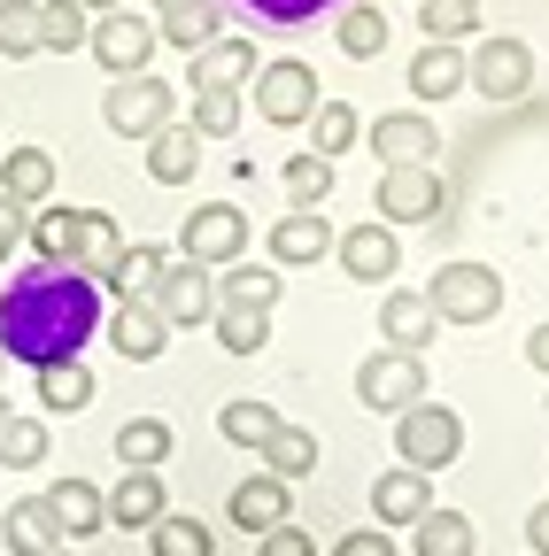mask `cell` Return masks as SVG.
Returning a JSON list of instances; mask_svg holds the SVG:
<instances>
[{
    "label": "cell",
    "instance_id": "8d00e7d4",
    "mask_svg": "<svg viewBox=\"0 0 549 556\" xmlns=\"http://www.w3.org/2000/svg\"><path fill=\"white\" fill-rule=\"evenodd\" d=\"M148 548H155V556H217V526H201V518H186V510H163V518L148 526Z\"/></svg>",
    "mask_w": 549,
    "mask_h": 556
},
{
    "label": "cell",
    "instance_id": "603a6c76",
    "mask_svg": "<svg viewBox=\"0 0 549 556\" xmlns=\"http://www.w3.org/2000/svg\"><path fill=\"white\" fill-rule=\"evenodd\" d=\"M116 255H124V232H116V217H101V208H78V240H71V270L78 278H101L116 270Z\"/></svg>",
    "mask_w": 549,
    "mask_h": 556
},
{
    "label": "cell",
    "instance_id": "4dcf8cb0",
    "mask_svg": "<svg viewBox=\"0 0 549 556\" xmlns=\"http://www.w3.org/2000/svg\"><path fill=\"white\" fill-rule=\"evenodd\" d=\"M279 294H287V278H279V263H225L217 270V302H255V309H279Z\"/></svg>",
    "mask_w": 549,
    "mask_h": 556
},
{
    "label": "cell",
    "instance_id": "60d3db41",
    "mask_svg": "<svg viewBox=\"0 0 549 556\" xmlns=\"http://www.w3.org/2000/svg\"><path fill=\"white\" fill-rule=\"evenodd\" d=\"M0 54H9V62L47 54L39 47V0H0Z\"/></svg>",
    "mask_w": 549,
    "mask_h": 556
},
{
    "label": "cell",
    "instance_id": "277c9868",
    "mask_svg": "<svg viewBox=\"0 0 549 556\" xmlns=\"http://www.w3.org/2000/svg\"><path fill=\"white\" fill-rule=\"evenodd\" d=\"M101 124L116 139H155L163 124H178V93L163 78H148V70H132V78H116L101 93Z\"/></svg>",
    "mask_w": 549,
    "mask_h": 556
},
{
    "label": "cell",
    "instance_id": "680465c9",
    "mask_svg": "<svg viewBox=\"0 0 549 556\" xmlns=\"http://www.w3.org/2000/svg\"><path fill=\"white\" fill-rule=\"evenodd\" d=\"M541 409H549V402H541Z\"/></svg>",
    "mask_w": 549,
    "mask_h": 556
},
{
    "label": "cell",
    "instance_id": "7c38bea8",
    "mask_svg": "<svg viewBox=\"0 0 549 556\" xmlns=\"http://www.w3.org/2000/svg\"><path fill=\"white\" fill-rule=\"evenodd\" d=\"M255 70H263L255 39L248 31H225V39H210L201 54H186V93H248Z\"/></svg>",
    "mask_w": 549,
    "mask_h": 556
},
{
    "label": "cell",
    "instance_id": "d590c367",
    "mask_svg": "<svg viewBox=\"0 0 549 556\" xmlns=\"http://www.w3.org/2000/svg\"><path fill=\"white\" fill-rule=\"evenodd\" d=\"M279 426H287V417L271 409V402H255V394H240V402H225V409H217V433H225L233 448H263Z\"/></svg>",
    "mask_w": 549,
    "mask_h": 556
},
{
    "label": "cell",
    "instance_id": "ba28073f",
    "mask_svg": "<svg viewBox=\"0 0 549 556\" xmlns=\"http://www.w3.org/2000/svg\"><path fill=\"white\" fill-rule=\"evenodd\" d=\"M379 225H434L441 217V170L434 163H387L372 186Z\"/></svg>",
    "mask_w": 549,
    "mask_h": 556
},
{
    "label": "cell",
    "instance_id": "4fadbf2b",
    "mask_svg": "<svg viewBox=\"0 0 549 556\" xmlns=\"http://www.w3.org/2000/svg\"><path fill=\"white\" fill-rule=\"evenodd\" d=\"M333 263L349 270L357 287H379V278L402 270V240H395V225L364 217V225H349V232H333Z\"/></svg>",
    "mask_w": 549,
    "mask_h": 556
},
{
    "label": "cell",
    "instance_id": "f1b7e54d",
    "mask_svg": "<svg viewBox=\"0 0 549 556\" xmlns=\"http://www.w3.org/2000/svg\"><path fill=\"white\" fill-rule=\"evenodd\" d=\"M201 170V139H194V124H163L155 139H148V178L155 186H186Z\"/></svg>",
    "mask_w": 549,
    "mask_h": 556
},
{
    "label": "cell",
    "instance_id": "e575fe53",
    "mask_svg": "<svg viewBox=\"0 0 549 556\" xmlns=\"http://www.w3.org/2000/svg\"><path fill=\"white\" fill-rule=\"evenodd\" d=\"M255 456H263V471H271V479H287V486H295V479H310V471H317V433L279 426V433H271Z\"/></svg>",
    "mask_w": 549,
    "mask_h": 556
},
{
    "label": "cell",
    "instance_id": "b9f144b4",
    "mask_svg": "<svg viewBox=\"0 0 549 556\" xmlns=\"http://www.w3.org/2000/svg\"><path fill=\"white\" fill-rule=\"evenodd\" d=\"M419 31L464 47V31H479V0H419Z\"/></svg>",
    "mask_w": 549,
    "mask_h": 556
},
{
    "label": "cell",
    "instance_id": "cb8c5ba5",
    "mask_svg": "<svg viewBox=\"0 0 549 556\" xmlns=\"http://www.w3.org/2000/svg\"><path fill=\"white\" fill-rule=\"evenodd\" d=\"M0 541H9V556H54V548H62V526H54L47 495L9 503V518H0Z\"/></svg>",
    "mask_w": 549,
    "mask_h": 556
},
{
    "label": "cell",
    "instance_id": "8992f818",
    "mask_svg": "<svg viewBox=\"0 0 549 556\" xmlns=\"http://www.w3.org/2000/svg\"><path fill=\"white\" fill-rule=\"evenodd\" d=\"M248 93H255V116H263V124H279V131H287V124H310L317 101H325V93H317V70H310L302 54L263 62L255 78H248Z\"/></svg>",
    "mask_w": 549,
    "mask_h": 556
},
{
    "label": "cell",
    "instance_id": "3957f363",
    "mask_svg": "<svg viewBox=\"0 0 549 556\" xmlns=\"http://www.w3.org/2000/svg\"><path fill=\"white\" fill-rule=\"evenodd\" d=\"M426 302L441 325H488V317H503V278L488 263H441L426 278Z\"/></svg>",
    "mask_w": 549,
    "mask_h": 556
},
{
    "label": "cell",
    "instance_id": "30bf717a",
    "mask_svg": "<svg viewBox=\"0 0 549 556\" xmlns=\"http://www.w3.org/2000/svg\"><path fill=\"white\" fill-rule=\"evenodd\" d=\"M148 309H155L171 332H186V325H210V309H217V270H201V263L171 255V263H163V278L148 287Z\"/></svg>",
    "mask_w": 549,
    "mask_h": 556
},
{
    "label": "cell",
    "instance_id": "74e56055",
    "mask_svg": "<svg viewBox=\"0 0 549 556\" xmlns=\"http://www.w3.org/2000/svg\"><path fill=\"white\" fill-rule=\"evenodd\" d=\"M210 332L233 348V356H255V348L271 340V309H255V302H217V309H210Z\"/></svg>",
    "mask_w": 549,
    "mask_h": 556
},
{
    "label": "cell",
    "instance_id": "5b68a950",
    "mask_svg": "<svg viewBox=\"0 0 549 556\" xmlns=\"http://www.w3.org/2000/svg\"><path fill=\"white\" fill-rule=\"evenodd\" d=\"M464 93H479V101H519V93H534V47L511 39V31H488V39L464 54Z\"/></svg>",
    "mask_w": 549,
    "mask_h": 556
},
{
    "label": "cell",
    "instance_id": "e0dca14e",
    "mask_svg": "<svg viewBox=\"0 0 549 556\" xmlns=\"http://www.w3.org/2000/svg\"><path fill=\"white\" fill-rule=\"evenodd\" d=\"M47 510H54L62 541H93V533L109 526V495H101L93 479H54V486H47Z\"/></svg>",
    "mask_w": 549,
    "mask_h": 556
},
{
    "label": "cell",
    "instance_id": "681fc988",
    "mask_svg": "<svg viewBox=\"0 0 549 556\" xmlns=\"http://www.w3.org/2000/svg\"><path fill=\"white\" fill-rule=\"evenodd\" d=\"M24 217H32V208H16V201H0V263L16 255V240H24Z\"/></svg>",
    "mask_w": 549,
    "mask_h": 556
},
{
    "label": "cell",
    "instance_id": "11a10c76",
    "mask_svg": "<svg viewBox=\"0 0 549 556\" xmlns=\"http://www.w3.org/2000/svg\"><path fill=\"white\" fill-rule=\"evenodd\" d=\"M155 9H178V0H155Z\"/></svg>",
    "mask_w": 549,
    "mask_h": 556
},
{
    "label": "cell",
    "instance_id": "484cf974",
    "mask_svg": "<svg viewBox=\"0 0 549 556\" xmlns=\"http://www.w3.org/2000/svg\"><path fill=\"white\" fill-rule=\"evenodd\" d=\"M163 263H171V248H163V240H140V248H132V240H124V255H116V270L101 278V294H116V302H148V287H155V278H163Z\"/></svg>",
    "mask_w": 549,
    "mask_h": 556
},
{
    "label": "cell",
    "instance_id": "d6a6232c",
    "mask_svg": "<svg viewBox=\"0 0 549 556\" xmlns=\"http://www.w3.org/2000/svg\"><path fill=\"white\" fill-rule=\"evenodd\" d=\"M24 240H32V263H71V240H78V208L62 201H39L24 217Z\"/></svg>",
    "mask_w": 549,
    "mask_h": 556
},
{
    "label": "cell",
    "instance_id": "f5cc1de1",
    "mask_svg": "<svg viewBox=\"0 0 549 556\" xmlns=\"http://www.w3.org/2000/svg\"><path fill=\"white\" fill-rule=\"evenodd\" d=\"M86 16H109V9H132V0H78Z\"/></svg>",
    "mask_w": 549,
    "mask_h": 556
},
{
    "label": "cell",
    "instance_id": "2e32d148",
    "mask_svg": "<svg viewBox=\"0 0 549 556\" xmlns=\"http://www.w3.org/2000/svg\"><path fill=\"white\" fill-rule=\"evenodd\" d=\"M434 332H441V317H434L426 294H410V287H387V294H379V340H387V348H402V356H426Z\"/></svg>",
    "mask_w": 549,
    "mask_h": 556
},
{
    "label": "cell",
    "instance_id": "9f6ffc18",
    "mask_svg": "<svg viewBox=\"0 0 549 556\" xmlns=\"http://www.w3.org/2000/svg\"><path fill=\"white\" fill-rule=\"evenodd\" d=\"M0 417H9V402H0Z\"/></svg>",
    "mask_w": 549,
    "mask_h": 556
},
{
    "label": "cell",
    "instance_id": "816d5d0a",
    "mask_svg": "<svg viewBox=\"0 0 549 556\" xmlns=\"http://www.w3.org/2000/svg\"><path fill=\"white\" fill-rule=\"evenodd\" d=\"M526 541H534V556H549V503H534V518H526Z\"/></svg>",
    "mask_w": 549,
    "mask_h": 556
},
{
    "label": "cell",
    "instance_id": "4316f807",
    "mask_svg": "<svg viewBox=\"0 0 549 556\" xmlns=\"http://www.w3.org/2000/svg\"><path fill=\"white\" fill-rule=\"evenodd\" d=\"M479 548V526L464 518V510H426L419 526H410V556H472Z\"/></svg>",
    "mask_w": 549,
    "mask_h": 556
},
{
    "label": "cell",
    "instance_id": "836d02e7",
    "mask_svg": "<svg viewBox=\"0 0 549 556\" xmlns=\"http://www.w3.org/2000/svg\"><path fill=\"white\" fill-rule=\"evenodd\" d=\"M47 448H54L47 417H32V409L0 417V471H32V464H47Z\"/></svg>",
    "mask_w": 549,
    "mask_h": 556
},
{
    "label": "cell",
    "instance_id": "d6986e66",
    "mask_svg": "<svg viewBox=\"0 0 549 556\" xmlns=\"http://www.w3.org/2000/svg\"><path fill=\"white\" fill-rule=\"evenodd\" d=\"M233 526H248V533H271V526H287L295 518V503H287V479H271V471H248L240 486H233Z\"/></svg>",
    "mask_w": 549,
    "mask_h": 556
},
{
    "label": "cell",
    "instance_id": "ffe728a7",
    "mask_svg": "<svg viewBox=\"0 0 549 556\" xmlns=\"http://www.w3.org/2000/svg\"><path fill=\"white\" fill-rule=\"evenodd\" d=\"M163 340H171V325L148 309V302H116V317H109V348L124 364H155L163 356Z\"/></svg>",
    "mask_w": 549,
    "mask_h": 556
},
{
    "label": "cell",
    "instance_id": "ac0fdd59",
    "mask_svg": "<svg viewBox=\"0 0 549 556\" xmlns=\"http://www.w3.org/2000/svg\"><path fill=\"white\" fill-rule=\"evenodd\" d=\"M325 255H333V225L317 208H295V217L271 225V263L279 270H302V263H325Z\"/></svg>",
    "mask_w": 549,
    "mask_h": 556
},
{
    "label": "cell",
    "instance_id": "f546056e",
    "mask_svg": "<svg viewBox=\"0 0 549 556\" xmlns=\"http://www.w3.org/2000/svg\"><path fill=\"white\" fill-rule=\"evenodd\" d=\"M178 448V433L163 426V417H132V426H116V464L124 471H163Z\"/></svg>",
    "mask_w": 549,
    "mask_h": 556
},
{
    "label": "cell",
    "instance_id": "7a4b0ae2",
    "mask_svg": "<svg viewBox=\"0 0 549 556\" xmlns=\"http://www.w3.org/2000/svg\"><path fill=\"white\" fill-rule=\"evenodd\" d=\"M464 456V417L449 409V402H410L402 417H395V464H410V471H449Z\"/></svg>",
    "mask_w": 549,
    "mask_h": 556
},
{
    "label": "cell",
    "instance_id": "ab89813d",
    "mask_svg": "<svg viewBox=\"0 0 549 556\" xmlns=\"http://www.w3.org/2000/svg\"><path fill=\"white\" fill-rule=\"evenodd\" d=\"M93 31V16L78 9V0H39V47L47 54H78Z\"/></svg>",
    "mask_w": 549,
    "mask_h": 556
},
{
    "label": "cell",
    "instance_id": "6f0895ef",
    "mask_svg": "<svg viewBox=\"0 0 549 556\" xmlns=\"http://www.w3.org/2000/svg\"><path fill=\"white\" fill-rule=\"evenodd\" d=\"M54 556H71V548H54Z\"/></svg>",
    "mask_w": 549,
    "mask_h": 556
},
{
    "label": "cell",
    "instance_id": "44dd1931",
    "mask_svg": "<svg viewBox=\"0 0 549 556\" xmlns=\"http://www.w3.org/2000/svg\"><path fill=\"white\" fill-rule=\"evenodd\" d=\"M0 201H16V208L54 201V155L47 148H9L0 155Z\"/></svg>",
    "mask_w": 549,
    "mask_h": 556
},
{
    "label": "cell",
    "instance_id": "6da1fadb",
    "mask_svg": "<svg viewBox=\"0 0 549 556\" xmlns=\"http://www.w3.org/2000/svg\"><path fill=\"white\" fill-rule=\"evenodd\" d=\"M101 332V287L78 278L71 263H32L9 294H0V348L9 364H62Z\"/></svg>",
    "mask_w": 549,
    "mask_h": 556
},
{
    "label": "cell",
    "instance_id": "f6af8a7d",
    "mask_svg": "<svg viewBox=\"0 0 549 556\" xmlns=\"http://www.w3.org/2000/svg\"><path fill=\"white\" fill-rule=\"evenodd\" d=\"M333 39H340V54L372 62V54L387 47V16H379V9H349V16H340V31H333Z\"/></svg>",
    "mask_w": 549,
    "mask_h": 556
},
{
    "label": "cell",
    "instance_id": "db71d44e",
    "mask_svg": "<svg viewBox=\"0 0 549 556\" xmlns=\"http://www.w3.org/2000/svg\"><path fill=\"white\" fill-rule=\"evenodd\" d=\"M0 379H9V348H0Z\"/></svg>",
    "mask_w": 549,
    "mask_h": 556
},
{
    "label": "cell",
    "instance_id": "ee69618b",
    "mask_svg": "<svg viewBox=\"0 0 549 556\" xmlns=\"http://www.w3.org/2000/svg\"><path fill=\"white\" fill-rule=\"evenodd\" d=\"M194 139H233L240 131V93H194Z\"/></svg>",
    "mask_w": 549,
    "mask_h": 556
},
{
    "label": "cell",
    "instance_id": "7402d4cb",
    "mask_svg": "<svg viewBox=\"0 0 549 556\" xmlns=\"http://www.w3.org/2000/svg\"><path fill=\"white\" fill-rule=\"evenodd\" d=\"M155 39H163V47L201 54L210 39H225V0H178V9H163V16H155Z\"/></svg>",
    "mask_w": 549,
    "mask_h": 556
},
{
    "label": "cell",
    "instance_id": "c3c4849f",
    "mask_svg": "<svg viewBox=\"0 0 549 556\" xmlns=\"http://www.w3.org/2000/svg\"><path fill=\"white\" fill-rule=\"evenodd\" d=\"M240 9H255V16H271V24H302V16L333 9V0H240Z\"/></svg>",
    "mask_w": 549,
    "mask_h": 556
},
{
    "label": "cell",
    "instance_id": "f35d334b",
    "mask_svg": "<svg viewBox=\"0 0 549 556\" xmlns=\"http://www.w3.org/2000/svg\"><path fill=\"white\" fill-rule=\"evenodd\" d=\"M357 139H364V116L349 109V101H317V116H310V155H349L357 148Z\"/></svg>",
    "mask_w": 549,
    "mask_h": 556
},
{
    "label": "cell",
    "instance_id": "1f68e13d",
    "mask_svg": "<svg viewBox=\"0 0 549 556\" xmlns=\"http://www.w3.org/2000/svg\"><path fill=\"white\" fill-rule=\"evenodd\" d=\"M32 379H39V409H47V417H71V409H86V402H93V371H86L78 356L39 364Z\"/></svg>",
    "mask_w": 549,
    "mask_h": 556
},
{
    "label": "cell",
    "instance_id": "bcb514c9",
    "mask_svg": "<svg viewBox=\"0 0 549 556\" xmlns=\"http://www.w3.org/2000/svg\"><path fill=\"white\" fill-rule=\"evenodd\" d=\"M255 556H317V541L287 518V526H271V533H255Z\"/></svg>",
    "mask_w": 549,
    "mask_h": 556
},
{
    "label": "cell",
    "instance_id": "52a82bcc",
    "mask_svg": "<svg viewBox=\"0 0 549 556\" xmlns=\"http://www.w3.org/2000/svg\"><path fill=\"white\" fill-rule=\"evenodd\" d=\"M357 402L402 417L410 402H426V356H402V348H372L357 364Z\"/></svg>",
    "mask_w": 549,
    "mask_h": 556
},
{
    "label": "cell",
    "instance_id": "9c48e42d",
    "mask_svg": "<svg viewBox=\"0 0 549 556\" xmlns=\"http://www.w3.org/2000/svg\"><path fill=\"white\" fill-rule=\"evenodd\" d=\"M178 255H186V263H201V270L240 263V255H248V217H240L233 201H201L194 217L178 225Z\"/></svg>",
    "mask_w": 549,
    "mask_h": 556
},
{
    "label": "cell",
    "instance_id": "f907efd6",
    "mask_svg": "<svg viewBox=\"0 0 549 556\" xmlns=\"http://www.w3.org/2000/svg\"><path fill=\"white\" fill-rule=\"evenodd\" d=\"M526 364L549 379V325H534V332H526Z\"/></svg>",
    "mask_w": 549,
    "mask_h": 556
},
{
    "label": "cell",
    "instance_id": "d4e9b609",
    "mask_svg": "<svg viewBox=\"0 0 549 556\" xmlns=\"http://www.w3.org/2000/svg\"><path fill=\"white\" fill-rule=\"evenodd\" d=\"M410 93H419V101H449V93H464V47L426 39L419 54H410Z\"/></svg>",
    "mask_w": 549,
    "mask_h": 556
},
{
    "label": "cell",
    "instance_id": "5bb4252c",
    "mask_svg": "<svg viewBox=\"0 0 549 556\" xmlns=\"http://www.w3.org/2000/svg\"><path fill=\"white\" fill-rule=\"evenodd\" d=\"M364 148H372L379 163H434V155H441V131H434L426 109H387V116L364 124Z\"/></svg>",
    "mask_w": 549,
    "mask_h": 556
},
{
    "label": "cell",
    "instance_id": "9a60e30c",
    "mask_svg": "<svg viewBox=\"0 0 549 556\" xmlns=\"http://www.w3.org/2000/svg\"><path fill=\"white\" fill-rule=\"evenodd\" d=\"M434 510V471H410V464H387L372 479V518L395 533V526H419Z\"/></svg>",
    "mask_w": 549,
    "mask_h": 556
},
{
    "label": "cell",
    "instance_id": "8fae6325",
    "mask_svg": "<svg viewBox=\"0 0 549 556\" xmlns=\"http://www.w3.org/2000/svg\"><path fill=\"white\" fill-rule=\"evenodd\" d=\"M155 47H163L155 24H148V16H132V9H109V16H93V31H86V54L109 70V78H132V70H148Z\"/></svg>",
    "mask_w": 549,
    "mask_h": 556
},
{
    "label": "cell",
    "instance_id": "7dc6e473",
    "mask_svg": "<svg viewBox=\"0 0 549 556\" xmlns=\"http://www.w3.org/2000/svg\"><path fill=\"white\" fill-rule=\"evenodd\" d=\"M333 556H402V548H395L387 526H357V533H340V541H333Z\"/></svg>",
    "mask_w": 549,
    "mask_h": 556
},
{
    "label": "cell",
    "instance_id": "83f0119b",
    "mask_svg": "<svg viewBox=\"0 0 549 556\" xmlns=\"http://www.w3.org/2000/svg\"><path fill=\"white\" fill-rule=\"evenodd\" d=\"M163 518V471H124L116 486H109V526H155Z\"/></svg>",
    "mask_w": 549,
    "mask_h": 556
},
{
    "label": "cell",
    "instance_id": "7bdbcfd3",
    "mask_svg": "<svg viewBox=\"0 0 549 556\" xmlns=\"http://www.w3.org/2000/svg\"><path fill=\"white\" fill-rule=\"evenodd\" d=\"M279 186H287L295 208H317V201L333 193V163H325V155H287V163H279Z\"/></svg>",
    "mask_w": 549,
    "mask_h": 556
}]
</instances>
